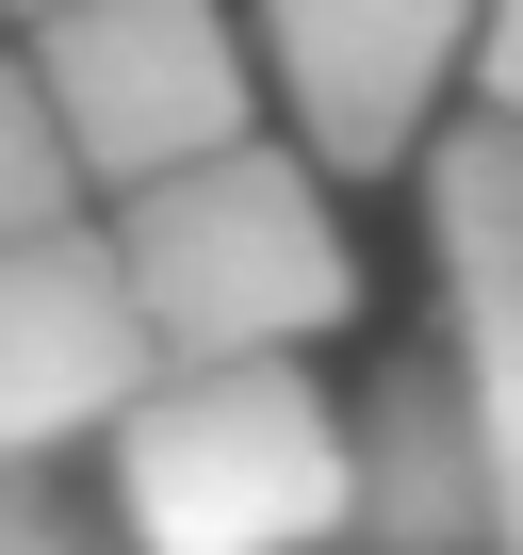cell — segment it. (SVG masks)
Returning a JSON list of instances; mask_svg holds the SVG:
<instances>
[{
    "instance_id": "6da1fadb",
    "label": "cell",
    "mask_w": 523,
    "mask_h": 555,
    "mask_svg": "<svg viewBox=\"0 0 523 555\" xmlns=\"http://www.w3.org/2000/svg\"><path fill=\"white\" fill-rule=\"evenodd\" d=\"M344 376L311 360H164L99 441V506L131 555H344Z\"/></svg>"
},
{
    "instance_id": "7a4b0ae2",
    "label": "cell",
    "mask_w": 523,
    "mask_h": 555,
    "mask_svg": "<svg viewBox=\"0 0 523 555\" xmlns=\"http://www.w3.org/2000/svg\"><path fill=\"white\" fill-rule=\"evenodd\" d=\"M115 261H131V311L164 360H311L360 327V261H344V212L328 180L262 131L229 164H180L148 180L131 212H99Z\"/></svg>"
},
{
    "instance_id": "3957f363",
    "label": "cell",
    "mask_w": 523,
    "mask_h": 555,
    "mask_svg": "<svg viewBox=\"0 0 523 555\" xmlns=\"http://www.w3.org/2000/svg\"><path fill=\"white\" fill-rule=\"evenodd\" d=\"M17 66H34L82 196H115V212L148 180H180V164L262 147V82H245V17L229 0H66Z\"/></svg>"
},
{
    "instance_id": "277c9868",
    "label": "cell",
    "mask_w": 523,
    "mask_h": 555,
    "mask_svg": "<svg viewBox=\"0 0 523 555\" xmlns=\"http://www.w3.org/2000/svg\"><path fill=\"white\" fill-rule=\"evenodd\" d=\"M245 50L311 180H393L442 147V99L474 82V0H245Z\"/></svg>"
},
{
    "instance_id": "5b68a950",
    "label": "cell",
    "mask_w": 523,
    "mask_h": 555,
    "mask_svg": "<svg viewBox=\"0 0 523 555\" xmlns=\"http://www.w3.org/2000/svg\"><path fill=\"white\" fill-rule=\"evenodd\" d=\"M425 261H442V376L474 425V490H490V555H523V131H442L425 147Z\"/></svg>"
},
{
    "instance_id": "8992f818",
    "label": "cell",
    "mask_w": 523,
    "mask_h": 555,
    "mask_svg": "<svg viewBox=\"0 0 523 555\" xmlns=\"http://www.w3.org/2000/svg\"><path fill=\"white\" fill-rule=\"evenodd\" d=\"M148 376H164V344L131 311V261L99 212L50 245H0V457H34V474L99 457Z\"/></svg>"
},
{
    "instance_id": "52a82bcc",
    "label": "cell",
    "mask_w": 523,
    "mask_h": 555,
    "mask_svg": "<svg viewBox=\"0 0 523 555\" xmlns=\"http://www.w3.org/2000/svg\"><path fill=\"white\" fill-rule=\"evenodd\" d=\"M344 555H490V490H474V425H458V376L442 344H393L360 392H344Z\"/></svg>"
},
{
    "instance_id": "ba28073f",
    "label": "cell",
    "mask_w": 523,
    "mask_h": 555,
    "mask_svg": "<svg viewBox=\"0 0 523 555\" xmlns=\"http://www.w3.org/2000/svg\"><path fill=\"white\" fill-rule=\"evenodd\" d=\"M50 229H82V164H66V131H50L34 66L0 50V245H50Z\"/></svg>"
},
{
    "instance_id": "9c48e42d",
    "label": "cell",
    "mask_w": 523,
    "mask_h": 555,
    "mask_svg": "<svg viewBox=\"0 0 523 555\" xmlns=\"http://www.w3.org/2000/svg\"><path fill=\"white\" fill-rule=\"evenodd\" d=\"M0 555H131L115 506L82 474H34V457H0Z\"/></svg>"
},
{
    "instance_id": "30bf717a",
    "label": "cell",
    "mask_w": 523,
    "mask_h": 555,
    "mask_svg": "<svg viewBox=\"0 0 523 555\" xmlns=\"http://www.w3.org/2000/svg\"><path fill=\"white\" fill-rule=\"evenodd\" d=\"M474 115L523 131V0H474Z\"/></svg>"
},
{
    "instance_id": "8fae6325",
    "label": "cell",
    "mask_w": 523,
    "mask_h": 555,
    "mask_svg": "<svg viewBox=\"0 0 523 555\" xmlns=\"http://www.w3.org/2000/svg\"><path fill=\"white\" fill-rule=\"evenodd\" d=\"M0 17H34V34H50V17H66V0H0Z\"/></svg>"
}]
</instances>
